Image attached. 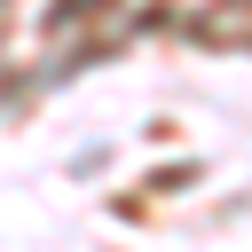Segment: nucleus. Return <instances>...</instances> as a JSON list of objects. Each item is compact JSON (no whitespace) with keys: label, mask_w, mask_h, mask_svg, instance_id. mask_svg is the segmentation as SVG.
Wrapping results in <instances>:
<instances>
[]
</instances>
